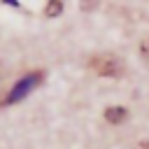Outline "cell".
<instances>
[{"mask_svg":"<svg viewBox=\"0 0 149 149\" xmlns=\"http://www.w3.org/2000/svg\"><path fill=\"white\" fill-rule=\"evenodd\" d=\"M137 149H149V142H140V147Z\"/></svg>","mask_w":149,"mask_h":149,"instance_id":"6","label":"cell"},{"mask_svg":"<svg viewBox=\"0 0 149 149\" xmlns=\"http://www.w3.org/2000/svg\"><path fill=\"white\" fill-rule=\"evenodd\" d=\"M126 116H128V112H126L123 107H107V109H105V119H107L109 123H121Z\"/></svg>","mask_w":149,"mask_h":149,"instance_id":"3","label":"cell"},{"mask_svg":"<svg viewBox=\"0 0 149 149\" xmlns=\"http://www.w3.org/2000/svg\"><path fill=\"white\" fill-rule=\"evenodd\" d=\"M140 54H142V58H144V61H149V37L142 42V47H140Z\"/></svg>","mask_w":149,"mask_h":149,"instance_id":"5","label":"cell"},{"mask_svg":"<svg viewBox=\"0 0 149 149\" xmlns=\"http://www.w3.org/2000/svg\"><path fill=\"white\" fill-rule=\"evenodd\" d=\"M61 12H63V2L61 0H54V2L47 5V16H58Z\"/></svg>","mask_w":149,"mask_h":149,"instance_id":"4","label":"cell"},{"mask_svg":"<svg viewBox=\"0 0 149 149\" xmlns=\"http://www.w3.org/2000/svg\"><path fill=\"white\" fill-rule=\"evenodd\" d=\"M88 65H91V70H93L95 74H100V77H112V79H116V77L123 74V61H121L119 56H114V54L93 56Z\"/></svg>","mask_w":149,"mask_h":149,"instance_id":"1","label":"cell"},{"mask_svg":"<svg viewBox=\"0 0 149 149\" xmlns=\"http://www.w3.org/2000/svg\"><path fill=\"white\" fill-rule=\"evenodd\" d=\"M42 77H44V72H30V74H26L23 79H19V84L9 91V95H7V105H14V102H19V100H23L40 81H42Z\"/></svg>","mask_w":149,"mask_h":149,"instance_id":"2","label":"cell"}]
</instances>
